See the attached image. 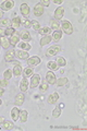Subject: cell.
Segmentation results:
<instances>
[{
	"label": "cell",
	"mask_w": 87,
	"mask_h": 131,
	"mask_svg": "<svg viewBox=\"0 0 87 131\" xmlns=\"http://www.w3.org/2000/svg\"><path fill=\"white\" fill-rule=\"evenodd\" d=\"M61 27H62V31H63L65 34L71 35L73 33V26H72L71 22H69L68 20H62L61 21Z\"/></svg>",
	"instance_id": "1"
},
{
	"label": "cell",
	"mask_w": 87,
	"mask_h": 131,
	"mask_svg": "<svg viewBox=\"0 0 87 131\" xmlns=\"http://www.w3.org/2000/svg\"><path fill=\"white\" fill-rule=\"evenodd\" d=\"M60 51H61V47L59 46V45H53V46H51V47L48 48V50L46 51V56H47V57L56 56V55L59 54Z\"/></svg>",
	"instance_id": "2"
},
{
	"label": "cell",
	"mask_w": 87,
	"mask_h": 131,
	"mask_svg": "<svg viewBox=\"0 0 87 131\" xmlns=\"http://www.w3.org/2000/svg\"><path fill=\"white\" fill-rule=\"evenodd\" d=\"M13 7H14V1H12V0H6L0 5V8H1L2 11H9Z\"/></svg>",
	"instance_id": "3"
},
{
	"label": "cell",
	"mask_w": 87,
	"mask_h": 131,
	"mask_svg": "<svg viewBox=\"0 0 87 131\" xmlns=\"http://www.w3.org/2000/svg\"><path fill=\"white\" fill-rule=\"evenodd\" d=\"M56 81H57V78L53 71H48L46 73V82L48 84H56Z\"/></svg>",
	"instance_id": "4"
},
{
	"label": "cell",
	"mask_w": 87,
	"mask_h": 131,
	"mask_svg": "<svg viewBox=\"0 0 87 131\" xmlns=\"http://www.w3.org/2000/svg\"><path fill=\"white\" fill-rule=\"evenodd\" d=\"M40 63V58L38 56H34V57H28L27 58V64L31 67H35Z\"/></svg>",
	"instance_id": "5"
},
{
	"label": "cell",
	"mask_w": 87,
	"mask_h": 131,
	"mask_svg": "<svg viewBox=\"0 0 87 131\" xmlns=\"http://www.w3.org/2000/svg\"><path fill=\"white\" fill-rule=\"evenodd\" d=\"M14 57H15V50L13 48H11V49H9V50L6 52L5 60L8 61V62H11V61L14 60Z\"/></svg>",
	"instance_id": "6"
},
{
	"label": "cell",
	"mask_w": 87,
	"mask_h": 131,
	"mask_svg": "<svg viewBox=\"0 0 87 131\" xmlns=\"http://www.w3.org/2000/svg\"><path fill=\"white\" fill-rule=\"evenodd\" d=\"M63 15H64V8L63 7L57 8L56 11H55V20L59 21V20H61L63 18Z\"/></svg>",
	"instance_id": "7"
},
{
	"label": "cell",
	"mask_w": 87,
	"mask_h": 131,
	"mask_svg": "<svg viewBox=\"0 0 87 131\" xmlns=\"http://www.w3.org/2000/svg\"><path fill=\"white\" fill-rule=\"evenodd\" d=\"M40 83V75L39 74H34L32 75V80H31V88L34 89L37 85H39Z\"/></svg>",
	"instance_id": "8"
},
{
	"label": "cell",
	"mask_w": 87,
	"mask_h": 131,
	"mask_svg": "<svg viewBox=\"0 0 87 131\" xmlns=\"http://www.w3.org/2000/svg\"><path fill=\"white\" fill-rule=\"evenodd\" d=\"M19 39H20V34H19V32L18 31H15L14 33H13V35L10 37V45L11 46H15L16 44H18V42H19Z\"/></svg>",
	"instance_id": "9"
},
{
	"label": "cell",
	"mask_w": 87,
	"mask_h": 131,
	"mask_svg": "<svg viewBox=\"0 0 87 131\" xmlns=\"http://www.w3.org/2000/svg\"><path fill=\"white\" fill-rule=\"evenodd\" d=\"M20 10H21V13H22L24 16H27L28 14H30V11H31V9H30V6L27 5V3H22L21 5V7H20Z\"/></svg>",
	"instance_id": "10"
},
{
	"label": "cell",
	"mask_w": 87,
	"mask_h": 131,
	"mask_svg": "<svg viewBox=\"0 0 87 131\" xmlns=\"http://www.w3.org/2000/svg\"><path fill=\"white\" fill-rule=\"evenodd\" d=\"M44 13V7L40 5V2L39 3H37V5L34 7V14L36 16H41Z\"/></svg>",
	"instance_id": "11"
},
{
	"label": "cell",
	"mask_w": 87,
	"mask_h": 131,
	"mask_svg": "<svg viewBox=\"0 0 87 131\" xmlns=\"http://www.w3.org/2000/svg\"><path fill=\"white\" fill-rule=\"evenodd\" d=\"M15 56L18 57V58L22 59V60H25V59H27L28 57H30L28 52L27 51H24V50H18V51H15Z\"/></svg>",
	"instance_id": "12"
},
{
	"label": "cell",
	"mask_w": 87,
	"mask_h": 131,
	"mask_svg": "<svg viewBox=\"0 0 87 131\" xmlns=\"http://www.w3.org/2000/svg\"><path fill=\"white\" fill-rule=\"evenodd\" d=\"M11 118L14 121H16L20 118V109L18 107H13L11 109Z\"/></svg>",
	"instance_id": "13"
},
{
	"label": "cell",
	"mask_w": 87,
	"mask_h": 131,
	"mask_svg": "<svg viewBox=\"0 0 87 131\" xmlns=\"http://www.w3.org/2000/svg\"><path fill=\"white\" fill-rule=\"evenodd\" d=\"M58 100H59V94H58L57 92H55V93H52L51 95H49V97H48V103L49 104H56Z\"/></svg>",
	"instance_id": "14"
},
{
	"label": "cell",
	"mask_w": 87,
	"mask_h": 131,
	"mask_svg": "<svg viewBox=\"0 0 87 131\" xmlns=\"http://www.w3.org/2000/svg\"><path fill=\"white\" fill-rule=\"evenodd\" d=\"M24 100H25V96H24L23 93L18 94L16 97H15V105L16 106H21V105L24 103Z\"/></svg>",
	"instance_id": "15"
},
{
	"label": "cell",
	"mask_w": 87,
	"mask_h": 131,
	"mask_svg": "<svg viewBox=\"0 0 87 131\" xmlns=\"http://www.w3.org/2000/svg\"><path fill=\"white\" fill-rule=\"evenodd\" d=\"M27 89H28V81L26 78H24V79L20 82V90L22 92H26Z\"/></svg>",
	"instance_id": "16"
},
{
	"label": "cell",
	"mask_w": 87,
	"mask_h": 131,
	"mask_svg": "<svg viewBox=\"0 0 87 131\" xmlns=\"http://www.w3.org/2000/svg\"><path fill=\"white\" fill-rule=\"evenodd\" d=\"M20 25H21V19L19 16H14V18L11 20V26L15 30V28H19Z\"/></svg>",
	"instance_id": "17"
},
{
	"label": "cell",
	"mask_w": 87,
	"mask_h": 131,
	"mask_svg": "<svg viewBox=\"0 0 87 131\" xmlns=\"http://www.w3.org/2000/svg\"><path fill=\"white\" fill-rule=\"evenodd\" d=\"M12 72H13V75L15 77H19L22 74V66H21L20 63H16L14 66V68H13V70H12Z\"/></svg>",
	"instance_id": "18"
},
{
	"label": "cell",
	"mask_w": 87,
	"mask_h": 131,
	"mask_svg": "<svg viewBox=\"0 0 87 131\" xmlns=\"http://www.w3.org/2000/svg\"><path fill=\"white\" fill-rule=\"evenodd\" d=\"M0 46L5 49H8L10 46V40L6 37H0Z\"/></svg>",
	"instance_id": "19"
},
{
	"label": "cell",
	"mask_w": 87,
	"mask_h": 131,
	"mask_svg": "<svg viewBox=\"0 0 87 131\" xmlns=\"http://www.w3.org/2000/svg\"><path fill=\"white\" fill-rule=\"evenodd\" d=\"M62 34H63V33H62V31H60V30H58V31H55L53 32V34H52V39L55 40V42H59V40L62 38Z\"/></svg>",
	"instance_id": "20"
},
{
	"label": "cell",
	"mask_w": 87,
	"mask_h": 131,
	"mask_svg": "<svg viewBox=\"0 0 87 131\" xmlns=\"http://www.w3.org/2000/svg\"><path fill=\"white\" fill-rule=\"evenodd\" d=\"M52 40V37L50 35H47V36H43V38L40 39V46H46L47 44H49Z\"/></svg>",
	"instance_id": "21"
},
{
	"label": "cell",
	"mask_w": 87,
	"mask_h": 131,
	"mask_svg": "<svg viewBox=\"0 0 87 131\" xmlns=\"http://www.w3.org/2000/svg\"><path fill=\"white\" fill-rule=\"evenodd\" d=\"M27 116H28V114L25 109H23V110H20V121L21 122H26L27 121Z\"/></svg>",
	"instance_id": "22"
},
{
	"label": "cell",
	"mask_w": 87,
	"mask_h": 131,
	"mask_svg": "<svg viewBox=\"0 0 87 131\" xmlns=\"http://www.w3.org/2000/svg\"><path fill=\"white\" fill-rule=\"evenodd\" d=\"M50 28L51 30H55V31H58L60 28V23L57 21L55 19H51L50 20Z\"/></svg>",
	"instance_id": "23"
},
{
	"label": "cell",
	"mask_w": 87,
	"mask_h": 131,
	"mask_svg": "<svg viewBox=\"0 0 87 131\" xmlns=\"http://www.w3.org/2000/svg\"><path fill=\"white\" fill-rule=\"evenodd\" d=\"M51 28L50 27H48V26H45V27H43V28H40V30L38 31V33L40 35H43V36H47V35H49L51 33Z\"/></svg>",
	"instance_id": "24"
},
{
	"label": "cell",
	"mask_w": 87,
	"mask_h": 131,
	"mask_svg": "<svg viewBox=\"0 0 87 131\" xmlns=\"http://www.w3.org/2000/svg\"><path fill=\"white\" fill-rule=\"evenodd\" d=\"M21 38H22L24 42H30V40L32 39L31 38V34H30V32L28 31H23L22 32V34H21Z\"/></svg>",
	"instance_id": "25"
},
{
	"label": "cell",
	"mask_w": 87,
	"mask_h": 131,
	"mask_svg": "<svg viewBox=\"0 0 87 131\" xmlns=\"http://www.w3.org/2000/svg\"><path fill=\"white\" fill-rule=\"evenodd\" d=\"M0 27H11V20L9 19H2L0 20Z\"/></svg>",
	"instance_id": "26"
},
{
	"label": "cell",
	"mask_w": 87,
	"mask_h": 131,
	"mask_svg": "<svg viewBox=\"0 0 87 131\" xmlns=\"http://www.w3.org/2000/svg\"><path fill=\"white\" fill-rule=\"evenodd\" d=\"M69 82L68 78H60L59 80L56 81V84L58 85V86H63V85H65Z\"/></svg>",
	"instance_id": "27"
},
{
	"label": "cell",
	"mask_w": 87,
	"mask_h": 131,
	"mask_svg": "<svg viewBox=\"0 0 87 131\" xmlns=\"http://www.w3.org/2000/svg\"><path fill=\"white\" fill-rule=\"evenodd\" d=\"M33 74H34V72H33V69L32 68H25L24 69V71H23V75H24V78H30V77H32Z\"/></svg>",
	"instance_id": "28"
},
{
	"label": "cell",
	"mask_w": 87,
	"mask_h": 131,
	"mask_svg": "<svg viewBox=\"0 0 87 131\" xmlns=\"http://www.w3.org/2000/svg\"><path fill=\"white\" fill-rule=\"evenodd\" d=\"M20 48H21V50H24V51H28L30 49L32 48L31 47V45L26 43V42H23V43H21L20 44Z\"/></svg>",
	"instance_id": "29"
},
{
	"label": "cell",
	"mask_w": 87,
	"mask_h": 131,
	"mask_svg": "<svg viewBox=\"0 0 87 131\" xmlns=\"http://www.w3.org/2000/svg\"><path fill=\"white\" fill-rule=\"evenodd\" d=\"M47 67H48V69H50V71H55L58 69V64L55 61H49L47 63Z\"/></svg>",
	"instance_id": "30"
},
{
	"label": "cell",
	"mask_w": 87,
	"mask_h": 131,
	"mask_svg": "<svg viewBox=\"0 0 87 131\" xmlns=\"http://www.w3.org/2000/svg\"><path fill=\"white\" fill-rule=\"evenodd\" d=\"M3 128L6 130H12L14 128V125L11 121H3Z\"/></svg>",
	"instance_id": "31"
},
{
	"label": "cell",
	"mask_w": 87,
	"mask_h": 131,
	"mask_svg": "<svg viewBox=\"0 0 87 131\" xmlns=\"http://www.w3.org/2000/svg\"><path fill=\"white\" fill-rule=\"evenodd\" d=\"M12 75H13V72H12L10 69H9V70H6L5 73H3V79L7 80V81H9L11 78H12Z\"/></svg>",
	"instance_id": "32"
},
{
	"label": "cell",
	"mask_w": 87,
	"mask_h": 131,
	"mask_svg": "<svg viewBox=\"0 0 87 131\" xmlns=\"http://www.w3.org/2000/svg\"><path fill=\"white\" fill-rule=\"evenodd\" d=\"M61 116V108L60 107H56L52 110V117L53 118H59Z\"/></svg>",
	"instance_id": "33"
},
{
	"label": "cell",
	"mask_w": 87,
	"mask_h": 131,
	"mask_svg": "<svg viewBox=\"0 0 87 131\" xmlns=\"http://www.w3.org/2000/svg\"><path fill=\"white\" fill-rule=\"evenodd\" d=\"M57 64H58V67H64L65 64H67V61H65V59L63 58V57H58L57 58Z\"/></svg>",
	"instance_id": "34"
},
{
	"label": "cell",
	"mask_w": 87,
	"mask_h": 131,
	"mask_svg": "<svg viewBox=\"0 0 87 131\" xmlns=\"http://www.w3.org/2000/svg\"><path fill=\"white\" fill-rule=\"evenodd\" d=\"M32 27L34 28L35 31H39L40 30V25H39V22L34 20V21H32Z\"/></svg>",
	"instance_id": "35"
},
{
	"label": "cell",
	"mask_w": 87,
	"mask_h": 131,
	"mask_svg": "<svg viewBox=\"0 0 87 131\" xmlns=\"http://www.w3.org/2000/svg\"><path fill=\"white\" fill-rule=\"evenodd\" d=\"M14 32H15V30L12 26L11 27H8V28H6V36H10V37H11V36L13 35Z\"/></svg>",
	"instance_id": "36"
},
{
	"label": "cell",
	"mask_w": 87,
	"mask_h": 131,
	"mask_svg": "<svg viewBox=\"0 0 87 131\" xmlns=\"http://www.w3.org/2000/svg\"><path fill=\"white\" fill-rule=\"evenodd\" d=\"M48 83L47 82H44V83H41L39 85V90H40V92H45V91H47L48 90Z\"/></svg>",
	"instance_id": "37"
},
{
	"label": "cell",
	"mask_w": 87,
	"mask_h": 131,
	"mask_svg": "<svg viewBox=\"0 0 87 131\" xmlns=\"http://www.w3.org/2000/svg\"><path fill=\"white\" fill-rule=\"evenodd\" d=\"M23 26L25 27V28H30L32 26V21H30V20H24L23 21Z\"/></svg>",
	"instance_id": "38"
},
{
	"label": "cell",
	"mask_w": 87,
	"mask_h": 131,
	"mask_svg": "<svg viewBox=\"0 0 87 131\" xmlns=\"http://www.w3.org/2000/svg\"><path fill=\"white\" fill-rule=\"evenodd\" d=\"M9 85V81H7V80H0V88H6Z\"/></svg>",
	"instance_id": "39"
},
{
	"label": "cell",
	"mask_w": 87,
	"mask_h": 131,
	"mask_svg": "<svg viewBox=\"0 0 87 131\" xmlns=\"http://www.w3.org/2000/svg\"><path fill=\"white\" fill-rule=\"evenodd\" d=\"M40 5L43 7H48L50 5V1H49V0H43V1H40Z\"/></svg>",
	"instance_id": "40"
},
{
	"label": "cell",
	"mask_w": 87,
	"mask_h": 131,
	"mask_svg": "<svg viewBox=\"0 0 87 131\" xmlns=\"http://www.w3.org/2000/svg\"><path fill=\"white\" fill-rule=\"evenodd\" d=\"M0 36H1V37H5L6 36V28L0 27Z\"/></svg>",
	"instance_id": "41"
},
{
	"label": "cell",
	"mask_w": 87,
	"mask_h": 131,
	"mask_svg": "<svg viewBox=\"0 0 87 131\" xmlns=\"http://www.w3.org/2000/svg\"><path fill=\"white\" fill-rule=\"evenodd\" d=\"M52 2L56 3V5H62V2H63V1H62V0H53Z\"/></svg>",
	"instance_id": "42"
},
{
	"label": "cell",
	"mask_w": 87,
	"mask_h": 131,
	"mask_svg": "<svg viewBox=\"0 0 87 131\" xmlns=\"http://www.w3.org/2000/svg\"><path fill=\"white\" fill-rule=\"evenodd\" d=\"M3 121H5V118L2 116H0V124H3Z\"/></svg>",
	"instance_id": "43"
},
{
	"label": "cell",
	"mask_w": 87,
	"mask_h": 131,
	"mask_svg": "<svg viewBox=\"0 0 87 131\" xmlns=\"http://www.w3.org/2000/svg\"><path fill=\"white\" fill-rule=\"evenodd\" d=\"M70 129H72V130H81L80 128H78V127H71Z\"/></svg>",
	"instance_id": "44"
},
{
	"label": "cell",
	"mask_w": 87,
	"mask_h": 131,
	"mask_svg": "<svg viewBox=\"0 0 87 131\" xmlns=\"http://www.w3.org/2000/svg\"><path fill=\"white\" fill-rule=\"evenodd\" d=\"M3 92H5V91L2 90V88H0V97H1V96L3 95Z\"/></svg>",
	"instance_id": "45"
},
{
	"label": "cell",
	"mask_w": 87,
	"mask_h": 131,
	"mask_svg": "<svg viewBox=\"0 0 87 131\" xmlns=\"http://www.w3.org/2000/svg\"><path fill=\"white\" fill-rule=\"evenodd\" d=\"M2 15H3V12H2V11H0V20H1V18H2Z\"/></svg>",
	"instance_id": "46"
},
{
	"label": "cell",
	"mask_w": 87,
	"mask_h": 131,
	"mask_svg": "<svg viewBox=\"0 0 87 131\" xmlns=\"http://www.w3.org/2000/svg\"><path fill=\"white\" fill-rule=\"evenodd\" d=\"M2 104V101H0V105H1Z\"/></svg>",
	"instance_id": "47"
}]
</instances>
